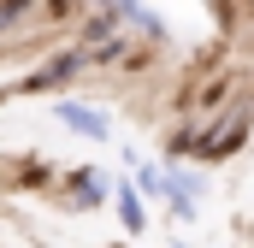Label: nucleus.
<instances>
[{"mask_svg": "<svg viewBox=\"0 0 254 248\" xmlns=\"http://www.w3.org/2000/svg\"><path fill=\"white\" fill-rule=\"evenodd\" d=\"M54 119H60L65 130H77V136H89V142H107V136H113V119H107L101 107H89V101H60Z\"/></svg>", "mask_w": 254, "mask_h": 248, "instance_id": "obj_1", "label": "nucleus"}, {"mask_svg": "<svg viewBox=\"0 0 254 248\" xmlns=\"http://www.w3.org/2000/svg\"><path fill=\"white\" fill-rule=\"evenodd\" d=\"M243 130H249V119H237V113H231V119L219 124L213 136H201V142H195V154H201V160H225V154L243 142Z\"/></svg>", "mask_w": 254, "mask_h": 248, "instance_id": "obj_2", "label": "nucleus"}, {"mask_svg": "<svg viewBox=\"0 0 254 248\" xmlns=\"http://www.w3.org/2000/svg\"><path fill=\"white\" fill-rule=\"evenodd\" d=\"M113 201H119V219H125V231H130V237H142V231H148L142 189H136V184H119V189H113Z\"/></svg>", "mask_w": 254, "mask_h": 248, "instance_id": "obj_3", "label": "nucleus"}, {"mask_svg": "<svg viewBox=\"0 0 254 248\" xmlns=\"http://www.w3.org/2000/svg\"><path fill=\"white\" fill-rule=\"evenodd\" d=\"M83 65H89V54H60V60H54V65H42V71L30 77V89H60L65 77H77Z\"/></svg>", "mask_w": 254, "mask_h": 248, "instance_id": "obj_4", "label": "nucleus"}, {"mask_svg": "<svg viewBox=\"0 0 254 248\" xmlns=\"http://www.w3.org/2000/svg\"><path fill=\"white\" fill-rule=\"evenodd\" d=\"M101 12H113V18H125V24H142L148 36H160V24L148 18V6H142V0H107Z\"/></svg>", "mask_w": 254, "mask_h": 248, "instance_id": "obj_5", "label": "nucleus"}, {"mask_svg": "<svg viewBox=\"0 0 254 248\" xmlns=\"http://www.w3.org/2000/svg\"><path fill=\"white\" fill-rule=\"evenodd\" d=\"M101 201H107V178L83 166V172H77V201H71V207H101Z\"/></svg>", "mask_w": 254, "mask_h": 248, "instance_id": "obj_6", "label": "nucleus"}, {"mask_svg": "<svg viewBox=\"0 0 254 248\" xmlns=\"http://www.w3.org/2000/svg\"><path fill=\"white\" fill-rule=\"evenodd\" d=\"M136 189L160 195V189H166V172H160V166H142V172H136Z\"/></svg>", "mask_w": 254, "mask_h": 248, "instance_id": "obj_7", "label": "nucleus"}, {"mask_svg": "<svg viewBox=\"0 0 254 248\" xmlns=\"http://www.w3.org/2000/svg\"><path fill=\"white\" fill-rule=\"evenodd\" d=\"M172 248H178V243H172Z\"/></svg>", "mask_w": 254, "mask_h": 248, "instance_id": "obj_8", "label": "nucleus"}]
</instances>
